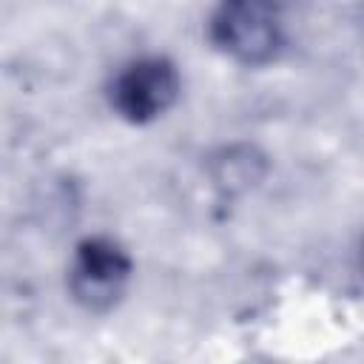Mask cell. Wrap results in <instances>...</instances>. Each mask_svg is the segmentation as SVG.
Segmentation results:
<instances>
[{
    "mask_svg": "<svg viewBox=\"0 0 364 364\" xmlns=\"http://www.w3.org/2000/svg\"><path fill=\"white\" fill-rule=\"evenodd\" d=\"M131 279L128 250L108 236H88L74 247L68 264V290L74 301L91 313L111 310Z\"/></svg>",
    "mask_w": 364,
    "mask_h": 364,
    "instance_id": "obj_2",
    "label": "cell"
},
{
    "mask_svg": "<svg viewBox=\"0 0 364 364\" xmlns=\"http://www.w3.org/2000/svg\"><path fill=\"white\" fill-rule=\"evenodd\" d=\"M179 71L165 57H139L128 63L111 82V105L128 122H151L162 117L179 97Z\"/></svg>",
    "mask_w": 364,
    "mask_h": 364,
    "instance_id": "obj_3",
    "label": "cell"
},
{
    "mask_svg": "<svg viewBox=\"0 0 364 364\" xmlns=\"http://www.w3.org/2000/svg\"><path fill=\"white\" fill-rule=\"evenodd\" d=\"M213 46L242 65L270 63L284 43V20L276 0H219L210 14Z\"/></svg>",
    "mask_w": 364,
    "mask_h": 364,
    "instance_id": "obj_1",
    "label": "cell"
}]
</instances>
